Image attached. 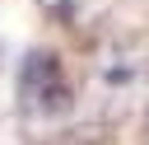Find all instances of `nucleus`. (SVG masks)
<instances>
[{
  "mask_svg": "<svg viewBox=\"0 0 149 145\" xmlns=\"http://www.w3.org/2000/svg\"><path fill=\"white\" fill-rule=\"evenodd\" d=\"M65 103H70V89L61 80V56L33 47L19 61V108L28 117H47V112H61Z\"/></svg>",
  "mask_w": 149,
  "mask_h": 145,
  "instance_id": "obj_1",
  "label": "nucleus"
},
{
  "mask_svg": "<svg viewBox=\"0 0 149 145\" xmlns=\"http://www.w3.org/2000/svg\"><path fill=\"white\" fill-rule=\"evenodd\" d=\"M37 5H42L47 14H61V19H65V14H74V0H37Z\"/></svg>",
  "mask_w": 149,
  "mask_h": 145,
  "instance_id": "obj_2",
  "label": "nucleus"
}]
</instances>
